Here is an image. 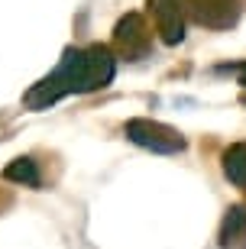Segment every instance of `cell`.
Returning <instances> with one entry per match:
<instances>
[{
	"mask_svg": "<svg viewBox=\"0 0 246 249\" xmlns=\"http://www.w3.org/2000/svg\"><path fill=\"white\" fill-rule=\"evenodd\" d=\"M117 74V58L107 46H88V49H65V55L58 58L52 71L36 81L26 91L23 104L29 110H46L52 104H58L68 94H91L107 88Z\"/></svg>",
	"mask_w": 246,
	"mask_h": 249,
	"instance_id": "1",
	"label": "cell"
},
{
	"mask_svg": "<svg viewBox=\"0 0 246 249\" xmlns=\"http://www.w3.org/2000/svg\"><path fill=\"white\" fill-rule=\"evenodd\" d=\"M130 142L149 149V152H159V156H175V152H185L188 139L178 133L175 126L169 123H159V120H149V117H136V120H127L123 126Z\"/></svg>",
	"mask_w": 246,
	"mask_h": 249,
	"instance_id": "2",
	"label": "cell"
},
{
	"mask_svg": "<svg viewBox=\"0 0 246 249\" xmlns=\"http://www.w3.org/2000/svg\"><path fill=\"white\" fill-rule=\"evenodd\" d=\"M114 49L127 62H139V58H146L152 52V33H149L146 19L139 13L120 17V23L114 26Z\"/></svg>",
	"mask_w": 246,
	"mask_h": 249,
	"instance_id": "3",
	"label": "cell"
},
{
	"mask_svg": "<svg viewBox=\"0 0 246 249\" xmlns=\"http://www.w3.org/2000/svg\"><path fill=\"white\" fill-rule=\"evenodd\" d=\"M182 7L204 29H233L246 10V0H182Z\"/></svg>",
	"mask_w": 246,
	"mask_h": 249,
	"instance_id": "4",
	"label": "cell"
},
{
	"mask_svg": "<svg viewBox=\"0 0 246 249\" xmlns=\"http://www.w3.org/2000/svg\"><path fill=\"white\" fill-rule=\"evenodd\" d=\"M155 33L165 46H178L185 39V7L182 0H146Z\"/></svg>",
	"mask_w": 246,
	"mask_h": 249,
	"instance_id": "5",
	"label": "cell"
},
{
	"mask_svg": "<svg viewBox=\"0 0 246 249\" xmlns=\"http://www.w3.org/2000/svg\"><path fill=\"white\" fill-rule=\"evenodd\" d=\"M220 249H246V201L227 207L220 220Z\"/></svg>",
	"mask_w": 246,
	"mask_h": 249,
	"instance_id": "6",
	"label": "cell"
},
{
	"mask_svg": "<svg viewBox=\"0 0 246 249\" xmlns=\"http://www.w3.org/2000/svg\"><path fill=\"white\" fill-rule=\"evenodd\" d=\"M220 165H224V175H227L230 185L246 188V139L224 149V162Z\"/></svg>",
	"mask_w": 246,
	"mask_h": 249,
	"instance_id": "7",
	"label": "cell"
},
{
	"mask_svg": "<svg viewBox=\"0 0 246 249\" xmlns=\"http://www.w3.org/2000/svg\"><path fill=\"white\" fill-rule=\"evenodd\" d=\"M3 178H7V181H17V185H26V188H39V181H42V175H39V165H36L29 156L13 159V162L3 168Z\"/></svg>",
	"mask_w": 246,
	"mask_h": 249,
	"instance_id": "8",
	"label": "cell"
}]
</instances>
